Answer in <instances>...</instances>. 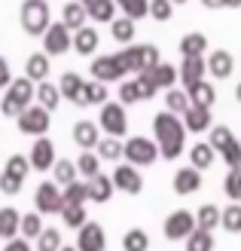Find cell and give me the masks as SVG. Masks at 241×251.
<instances>
[{
	"label": "cell",
	"mask_w": 241,
	"mask_h": 251,
	"mask_svg": "<svg viewBox=\"0 0 241 251\" xmlns=\"http://www.w3.org/2000/svg\"><path fill=\"white\" fill-rule=\"evenodd\" d=\"M153 141L159 144L162 159H177L186 150V126L183 117L171 114V110H162L153 120Z\"/></svg>",
	"instance_id": "cell-1"
},
{
	"label": "cell",
	"mask_w": 241,
	"mask_h": 251,
	"mask_svg": "<svg viewBox=\"0 0 241 251\" xmlns=\"http://www.w3.org/2000/svg\"><path fill=\"white\" fill-rule=\"evenodd\" d=\"M34 98H37V86H34V80H28V77L12 80L9 89H6V95H3V101H0V114L19 120L24 110L31 107Z\"/></svg>",
	"instance_id": "cell-2"
},
{
	"label": "cell",
	"mask_w": 241,
	"mask_h": 251,
	"mask_svg": "<svg viewBox=\"0 0 241 251\" xmlns=\"http://www.w3.org/2000/svg\"><path fill=\"white\" fill-rule=\"evenodd\" d=\"M122 65L129 74H144V71H153L159 65V46L153 43H131V46H125L122 49Z\"/></svg>",
	"instance_id": "cell-3"
},
{
	"label": "cell",
	"mask_w": 241,
	"mask_h": 251,
	"mask_svg": "<svg viewBox=\"0 0 241 251\" xmlns=\"http://www.w3.org/2000/svg\"><path fill=\"white\" fill-rule=\"evenodd\" d=\"M159 156H162V153H159V144L153 141V138L134 135V138H129V141H125V153H122V159L131 162V166H137V169L153 166Z\"/></svg>",
	"instance_id": "cell-4"
},
{
	"label": "cell",
	"mask_w": 241,
	"mask_h": 251,
	"mask_svg": "<svg viewBox=\"0 0 241 251\" xmlns=\"http://www.w3.org/2000/svg\"><path fill=\"white\" fill-rule=\"evenodd\" d=\"M49 3L46 0H24L22 3V28L31 37H43L49 28Z\"/></svg>",
	"instance_id": "cell-5"
},
{
	"label": "cell",
	"mask_w": 241,
	"mask_h": 251,
	"mask_svg": "<svg viewBox=\"0 0 241 251\" xmlns=\"http://www.w3.org/2000/svg\"><path fill=\"white\" fill-rule=\"evenodd\" d=\"M162 233H165L168 242H186L189 236L196 233V215L186 211V208L171 211V215L165 218V224H162Z\"/></svg>",
	"instance_id": "cell-6"
},
{
	"label": "cell",
	"mask_w": 241,
	"mask_h": 251,
	"mask_svg": "<svg viewBox=\"0 0 241 251\" xmlns=\"http://www.w3.org/2000/svg\"><path fill=\"white\" fill-rule=\"evenodd\" d=\"M34 211H40V215H61V208H65V193H61V187L55 181H43L40 187L34 190Z\"/></svg>",
	"instance_id": "cell-7"
},
{
	"label": "cell",
	"mask_w": 241,
	"mask_h": 251,
	"mask_svg": "<svg viewBox=\"0 0 241 251\" xmlns=\"http://www.w3.org/2000/svg\"><path fill=\"white\" fill-rule=\"evenodd\" d=\"M98 123H101V129H104L110 138H122L125 132H129L125 104H119V101H107L104 107H101V114H98Z\"/></svg>",
	"instance_id": "cell-8"
},
{
	"label": "cell",
	"mask_w": 241,
	"mask_h": 251,
	"mask_svg": "<svg viewBox=\"0 0 241 251\" xmlns=\"http://www.w3.org/2000/svg\"><path fill=\"white\" fill-rule=\"evenodd\" d=\"M88 71H92V77L98 83H116V80H122L125 74H129L125 65H122V55L119 52L116 55H98V58H92Z\"/></svg>",
	"instance_id": "cell-9"
},
{
	"label": "cell",
	"mask_w": 241,
	"mask_h": 251,
	"mask_svg": "<svg viewBox=\"0 0 241 251\" xmlns=\"http://www.w3.org/2000/svg\"><path fill=\"white\" fill-rule=\"evenodd\" d=\"M73 46V34L65 22H52L43 34V52L46 55H65L67 49Z\"/></svg>",
	"instance_id": "cell-10"
},
{
	"label": "cell",
	"mask_w": 241,
	"mask_h": 251,
	"mask_svg": "<svg viewBox=\"0 0 241 251\" xmlns=\"http://www.w3.org/2000/svg\"><path fill=\"white\" fill-rule=\"evenodd\" d=\"M19 123V132L22 135H34V138H43L49 132V110L40 104H31L24 114L16 120Z\"/></svg>",
	"instance_id": "cell-11"
},
{
	"label": "cell",
	"mask_w": 241,
	"mask_h": 251,
	"mask_svg": "<svg viewBox=\"0 0 241 251\" xmlns=\"http://www.w3.org/2000/svg\"><path fill=\"white\" fill-rule=\"evenodd\" d=\"M110 178H113V184H116V190L129 193V196H137V193L144 190L141 169H137V166H131V162H122V166H116Z\"/></svg>",
	"instance_id": "cell-12"
},
{
	"label": "cell",
	"mask_w": 241,
	"mask_h": 251,
	"mask_svg": "<svg viewBox=\"0 0 241 251\" xmlns=\"http://www.w3.org/2000/svg\"><path fill=\"white\" fill-rule=\"evenodd\" d=\"M77 251H107V233L98 221H88L77 230Z\"/></svg>",
	"instance_id": "cell-13"
},
{
	"label": "cell",
	"mask_w": 241,
	"mask_h": 251,
	"mask_svg": "<svg viewBox=\"0 0 241 251\" xmlns=\"http://www.w3.org/2000/svg\"><path fill=\"white\" fill-rule=\"evenodd\" d=\"M58 89H61V98L70 104H77V107H86V80L80 77V74H61V80H58Z\"/></svg>",
	"instance_id": "cell-14"
},
{
	"label": "cell",
	"mask_w": 241,
	"mask_h": 251,
	"mask_svg": "<svg viewBox=\"0 0 241 251\" xmlns=\"http://www.w3.org/2000/svg\"><path fill=\"white\" fill-rule=\"evenodd\" d=\"M31 169H37V172H49V169H52L55 166V144H52V138H37V141H34V147H31Z\"/></svg>",
	"instance_id": "cell-15"
},
{
	"label": "cell",
	"mask_w": 241,
	"mask_h": 251,
	"mask_svg": "<svg viewBox=\"0 0 241 251\" xmlns=\"http://www.w3.org/2000/svg\"><path fill=\"white\" fill-rule=\"evenodd\" d=\"M171 184H174V193L177 196H189V193L201 190V172L193 169V166H183V169H177Z\"/></svg>",
	"instance_id": "cell-16"
},
{
	"label": "cell",
	"mask_w": 241,
	"mask_h": 251,
	"mask_svg": "<svg viewBox=\"0 0 241 251\" xmlns=\"http://www.w3.org/2000/svg\"><path fill=\"white\" fill-rule=\"evenodd\" d=\"M232 71H235V58H232V52H226V49H214V52L208 55V74H211L214 80L232 77Z\"/></svg>",
	"instance_id": "cell-17"
},
{
	"label": "cell",
	"mask_w": 241,
	"mask_h": 251,
	"mask_svg": "<svg viewBox=\"0 0 241 251\" xmlns=\"http://www.w3.org/2000/svg\"><path fill=\"white\" fill-rule=\"evenodd\" d=\"M88 184V202H98V205H104V202H110V196H113V190H116V184H113V178L110 175H95L92 181H86Z\"/></svg>",
	"instance_id": "cell-18"
},
{
	"label": "cell",
	"mask_w": 241,
	"mask_h": 251,
	"mask_svg": "<svg viewBox=\"0 0 241 251\" xmlns=\"http://www.w3.org/2000/svg\"><path fill=\"white\" fill-rule=\"evenodd\" d=\"M205 74H208V58L205 55L183 58V65H180V83H183V89H186V86H193V83H198V80H205Z\"/></svg>",
	"instance_id": "cell-19"
},
{
	"label": "cell",
	"mask_w": 241,
	"mask_h": 251,
	"mask_svg": "<svg viewBox=\"0 0 241 251\" xmlns=\"http://www.w3.org/2000/svg\"><path fill=\"white\" fill-rule=\"evenodd\" d=\"M183 126H186V132H211L214 129V120H211V110L208 107H189L186 114H183Z\"/></svg>",
	"instance_id": "cell-20"
},
{
	"label": "cell",
	"mask_w": 241,
	"mask_h": 251,
	"mask_svg": "<svg viewBox=\"0 0 241 251\" xmlns=\"http://www.w3.org/2000/svg\"><path fill=\"white\" fill-rule=\"evenodd\" d=\"M186 95H189V101H193L196 107H214V101H217V89L208 83V80H198L193 86H186Z\"/></svg>",
	"instance_id": "cell-21"
},
{
	"label": "cell",
	"mask_w": 241,
	"mask_h": 251,
	"mask_svg": "<svg viewBox=\"0 0 241 251\" xmlns=\"http://www.w3.org/2000/svg\"><path fill=\"white\" fill-rule=\"evenodd\" d=\"M22 236V215L16 208H0V239L9 242V239H19Z\"/></svg>",
	"instance_id": "cell-22"
},
{
	"label": "cell",
	"mask_w": 241,
	"mask_h": 251,
	"mask_svg": "<svg viewBox=\"0 0 241 251\" xmlns=\"http://www.w3.org/2000/svg\"><path fill=\"white\" fill-rule=\"evenodd\" d=\"M214 159H217V150H214L208 141H196L193 147H189V166L198 169V172H205L214 166Z\"/></svg>",
	"instance_id": "cell-23"
},
{
	"label": "cell",
	"mask_w": 241,
	"mask_h": 251,
	"mask_svg": "<svg viewBox=\"0 0 241 251\" xmlns=\"http://www.w3.org/2000/svg\"><path fill=\"white\" fill-rule=\"evenodd\" d=\"M98 126L92 123V120H80L77 126H73V144L77 147H83V150H92V147H98Z\"/></svg>",
	"instance_id": "cell-24"
},
{
	"label": "cell",
	"mask_w": 241,
	"mask_h": 251,
	"mask_svg": "<svg viewBox=\"0 0 241 251\" xmlns=\"http://www.w3.org/2000/svg\"><path fill=\"white\" fill-rule=\"evenodd\" d=\"M24 77L34 80V83L49 80V55L46 52H34V55L24 58Z\"/></svg>",
	"instance_id": "cell-25"
},
{
	"label": "cell",
	"mask_w": 241,
	"mask_h": 251,
	"mask_svg": "<svg viewBox=\"0 0 241 251\" xmlns=\"http://www.w3.org/2000/svg\"><path fill=\"white\" fill-rule=\"evenodd\" d=\"M205 52H208V37L205 34L193 31V34H186L183 40H180V55L183 58H198V55H205Z\"/></svg>",
	"instance_id": "cell-26"
},
{
	"label": "cell",
	"mask_w": 241,
	"mask_h": 251,
	"mask_svg": "<svg viewBox=\"0 0 241 251\" xmlns=\"http://www.w3.org/2000/svg\"><path fill=\"white\" fill-rule=\"evenodd\" d=\"M86 19H88V12H86V6L80 3V0H77V3L70 0V3H65V9H61V22H65L70 31L86 28Z\"/></svg>",
	"instance_id": "cell-27"
},
{
	"label": "cell",
	"mask_w": 241,
	"mask_h": 251,
	"mask_svg": "<svg viewBox=\"0 0 241 251\" xmlns=\"http://www.w3.org/2000/svg\"><path fill=\"white\" fill-rule=\"evenodd\" d=\"M37 104L46 107L49 114L61 104V89H58V83H37Z\"/></svg>",
	"instance_id": "cell-28"
},
{
	"label": "cell",
	"mask_w": 241,
	"mask_h": 251,
	"mask_svg": "<svg viewBox=\"0 0 241 251\" xmlns=\"http://www.w3.org/2000/svg\"><path fill=\"white\" fill-rule=\"evenodd\" d=\"M165 107H168L171 114L183 117L186 110L193 107V101H189V95H186V89H183V86H174V89H168V92H165Z\"/></svg>",
	"instance_id": "cell-29"
},
{
	"label": "cell",
	"mask_w": 241,
	"mask_h": 251,
	"mask_svg": "<svg viewBox=\"0 0 241 251\" xmlns=\"http://www.w3.org/2000/svg\"><path fill=\"white\" fill-rule=\"evenodd\" d=\"M73 49H77L80 55H92L95 49H98V31L95 28H80V31H73Z\"/></svg>",
	"instance_id": "cell-30"
},
{
	"label": "cell",
	"mask_w": 241,
	"mask_h": 251,
	"mask_svg": "<svg viewBox=\"0 0 241 251\" xmlns=\"http://www.w3.org/2000/svg\"><path fill=\"white\" fill-rule=\"evenodd\" d=\"M110 34H113V40H116V43L131 46V43H134V22H131L129 16L113 19V22H110Z\"/></svg>",
	"instance_id": "cell-31"
},
{
	"label": "cell",
	"mask_w": 241,
	"mask_h": 251,
	"mask_svg": "<svg viewBox=\"0 0 241 251\" xmlns=\"http://www.w3.org/2000/svg\"><path fill=\"white\" fill-rule=\"evenodd\" d=\"M77 175H80V169H77V162H73V159H58L55 166H52V181L58 187L73 184V181H77Z\"/></svg>",
	"instance_id": "cell-32"
},
{
	"label": "cell",
	"mask_w": 241,
	"mask_h": 251,
	"mask_svg": "<svg viewBox=\"0 0 241 251\" xmlns=\"http://www.w3.org/2000/svg\"><path fill=\"white\" fill-rule=\"evenodd\" d=\"M86 12L95 22H113L116 19V0H92V3H86Z\"/></svg>",
	"instance_id": "cell-33"
},
{
	"label": "cell",
	"mask_w": 241,
	"mask_h": 251,
	"mask_svg": "<svg viewBox=\"0 0 241 251\" xmlns=\"http://www.w3.org/2000/svg\"><path fill=\"white\" fill-rule=\"evenodd\" d=\"M220 218H223V211H220L217 205H211V202H208V205H201V208L196 211V227L211 233V230H217V227H220Z\"/></svg>",
	"instance_id": "cell-34"
},
{
	"label": "cell",
	"mask_w": 241,
	"mask_h": 251,
	"mask_svg": "<svg viewBox=\"0 0 241 251\" xmlns=\"http://www.w3.org/2000/svg\"><path fill=\"white\" fill-rule=\"evenodd\" d=\"M43 230H46V224H43L40 211H28V215H22V236L28 242H37V236H40Z\"/></svg>",
	"instance_id": "cell-35"
},
{
	"label": "cell",
	"mask_w": 241,
	"mask_h": 251,
	"mask_svg": "<svg viewBox=\"0 0 241 251\" xmlns=\"http://www.w3.org/2000/svg\"><path fill=\"white\" fill-rule=\"evenodd\" d=\"M77 169L86 181H92L95 175H101V156L95 153V150H83V153L77 156Z\"/></svg>",
	"instance_id": "cell-36"
},
{
	"label": "cell",
	"mask_w": 241,
	"mask_h": 251,
	"mask_svg": "<svg viewBox=\"0 0 241 251\" xmlns=\"http://www.w3.org/2000/svg\"><path fill=\"white\" fill-rule=\"evenodd\" d=\"M122 153H125V141H119V138H101L98 141V156L101 159H107V162H116V159H122Z\"/></svg>",
	"instance_id": "cell-37"
},
{
	"label": "cell",
	"mask_w": 241,
	"mask_h": 251,
	"mask_svg": "<svg viewBox=\"0 0 241 251\" xmlns=\"http://www.w3.org/2000/svg\"><path fill=\"white\" fill-rule=\"evenodd\" d=\"M150 74H153V80L159 83V89H165V92L174 89V83L180 80V71L171 68V65H165V61H159V65H156L153 71H150Z\"/></svg>",
	"instance_id": "cell-38"
},
{
	"label": "cell",
	"mask_w": 241,
	"mask_h": 251,
	"mask_svg": "<svg viewBox=\"0 0 241 251\" xmlns=\"http://www.w3.org/2000/svg\"><path fill=\"white\" fill-rule=\"evenodd\" d=\"M61 224H65L67 230H83L88 224L86 205H65V208H61Z\"/></svg>",
	"instance_id": "cell-39"
},
{
	"label": "cell",
	"mask_w": 241,
	"mask_h": 251,
	"mask_svg": "<svg viewBox=\"0 0 241 251\" xmlns=\"http://www.w3.org/2000/svg\"><path fill=\"white\" fill-rule=\"evenodd\" d=\"M122 251H150V236L141 227H131L122 236Z\"/></svg>",
	"instance_id": "cell-40"
},
{
	"label": "cell",
	"mask_w": 241,
	"mask_h": 251,
	"mask_svg": "<svg viewBox=\"0 0 241 251\" xmlns=\"http://www.w3.org/2000/svg\"><path fill=\"white\" fill-rule=\"evenodd\" d=\"M61 248H65V242H61V230L55 227H46L34 242V251H61Z\"/></svg>",
	"instance_id": "cell-41"
},
{
	"label": "cell",
	"mask_w": 241,
	"mask_h": 251,
	"mask_svg": "<svg viewBox=\"0 0 241 251\" xmlns=\"http://www.w3.org/2000/svg\"><path fill=\"white\" fill-rule=\"evenodd\" d=\"M65 193V205H86L88 202V184L86 181H73L67 187H61Z\"/></svg>",
	"instance_id": "cell-42"
},
{
	"label": "cell",
	"mask_w": 241,
	"mask_h": 251,
	"mask_svg": "<svg viewBox=\"0 0 241 251\" xmlns=\"http://www.w3.org/2000/svg\"><path fill=\"white\" fill-rule=\"evenodd\" d=\"M3 172L12 175V178H19V181H24V178H28V172H31V159H28V156H22V153H12V156L6 159Z\"/></svg>",
	"instance_id": "cell-43"
},
{
	"label": "cell",
	"mask_w": 241,
	"mask_h": 251,
	"mask_svg": "<svg viewBox=\"0 0 241 251\" xmlns=\"http://www.w3.org/2000/svg\"><path fill=\"white\" fill-rule=\"evenodd\" d=\"M232 141H235V135H232L229 126H214V129L208 132V144H211L214 150H217V153H220L223 147H229Z\"/></svg>",
	"instance_id": "cell-44"
},
{
	"label": "cell",
	"mask_w": 241,
	"mask_h": 251,
	"mask_svg": "<svg viewBox=\"0 0 241 251\" xmlns=\"http://www.w3.org/2000/svg\"><path fill=\"white\" fill-rule=\"evenodd\" d=\"M220 227L226 233H241V205H226L223 208V218H220Z\"/></svg>",
	"instance_id": "cell-45"
},
{
	"label": "cell",
	"mask_w": 241,
	"mask_h": 251,
	"mask_svg": "<svg viewBox=\"0 0 241 251\" xmlns=\"http://www.w3.org/2000/svg\"><path fill=\"white\" fill-rule=\"evenodd\" d=\"M134 83H137V89H141V101H150V98H156V95H159V83L153 80V74H150V71L137 74Z\"/></svg>",
	"instance_id": "cell-46"
},
{
	"label": "cell",
	"mask_w": 241,
	"mask_h": 251,
	"mask_svg": "<svg viewBox=\"0 0 241 251\" xmlns=\"http://www.w3.org/2000/svg\"><path fill=\"white\" fill-rule=\"evenodd\" d=\"M186 251H214V236L208 230H198L196 227V233L186 239Z\"/></svg>",
	"instance_id": "cell-47"
},
{
	"label": "cell",
	"mask_w": 241,
	"mask_h": 251,
	"mask_svg": "<svg viewBox=\"0 0 241 251\" xmlns=\"http://www.w3.org/2000/svg\"><path fill=\"white\" fill-rule=\"evenodd\" d=\"M223 190L232 202H241V169H229V175L223 181Z\"/></svg>",
	"instance_id": "cell-48"
},
{
	"label": "cell",
	"mask_w": 241,
	"mask_h": 251,
	"mask_svg": "<svg viewBox=\"0 0 241 251\" xmlns=\"http://www.w3.org/2000/svg\"><path fill=\"white\" fill-rule=\"evenodd\" d=\"M88 104H101V107H104L107 104V86L104 83H86V107Z\"/></svg>",
	"instance_id": "cell-49"
},
{
	"label": "cell",
	"mask_w": 241,
	"mask_h": 251,
	"mask_svg": "<svg viewBox=\"0 0 241 251\" xmlns=\"http://www.w3.org/2000/svg\"><path fill=\"white\" fill-rule=\"evenodd\" d=\"M147 12H150V0H125V3H122V16H129L131 22L144 19Z\"/></svg>",
	"instance_id": "cell-50"
},
{
	"label": "cell",
	"mask_w": 241,
	"mask_h": 251,
	"mask_svg": "<svg viewBox=\"0 0 241 251\" xmlns=\"http://www.w3.org/2000/svg\"><path fill=\"white\" fill-rule=\"evenodd\" d=\"M134 101H141V89H137V83L134 80L119 83V104H134Z\"/></svg>",
	"instance_id": "cell-51"
},
{
	"label": "cell",
	"mask_w": 241,
	"mask_h": 251,
	"mask_svg": "<svg viewBox=\"0 0 241 251\" xmlns=\"http://www.w3.org/2000/svg\"><path fill=\"white\" fill-rule=\"evenodd\" d=\"M220 159H223L229 169H241V141H232L229 147H223V150H220Z\"/></svg>",
	"instance_id": "cell-52"
},
{
	"label": "cell",
	"mask_w": 241,
	"mask_h": 251,
	"mask_svg": "<svg viewBox=\"0 0 241 251\" xmlns=\"http://www.w3.org/2000/svg\"><path fill=\"white\" fill-rule=\"evenodd\" d=\"M171 6H174L171 0H150V16L159 19V22H168V19L174 16V9H171Z\"/></svg>",
	"instance_id": "cell-53"
},
{
	"label": "cell",
	"mask_w": 241,
	"mask_h": 251,
	"mask_svg": "<svg viewBox=\"0 0 241 251\" xmlns=\"http://www.w3.org/2000/svg\"><path fill=\"white\" fill-rule=\"evenodd\" d=\"M22 184H24V181L12 178V175H6V172H0V193H3V196H16V193H22Z\"/></svg>",
	"instance_id": "cell-54"
},
{
	"label": "cell",
	"mask_w": 241,
	"mask_h": 251,
	"mask_svg": "<svg viewBox=\"0 0 241 251\" xmlns=\"http://www.w3.org/2000/svg\"><path fill=\"white\" fill-rule=\"evenodd\" d=\"M3 251H34V245L24 239V236H19V239H9V242L3 245Z\"/></svg>",
	"instance_id": "cell-55"
},
{
	"label": "cell",
	"mask_w": 241,
	"mask_h": 251,
	"mask_svg": "<svg viewBox=\"0 0 241 251\" xmlns=\"http://www.w3.org/2000/svg\"><path fill=\"white\" fill-rule=\"evenodd\" d=\"M9 83H12V71H9V61L0 55V89H9Z\"/></svg>",
	"instance_id": "cell-56"
},
{
	"label": "cell",
	"mask_w": 241,
	"mask_h": 251,
	"mask_svg": "<svg viewBox=\"0 0 241 251\" xmlns=\"http://www.w3.org/2000/svg\"><path fill=\"white\" fill-rule=\"evenodd\" d=\"M201 3H205L208 9H220V6H223V0H201Z\"/></svg>",
	"instance_id": "cell-57"
},
{
	"label": "cell",
	"mask_w": 241,
	"mask_h": 251,
	"mask_svg": "<svg viewBox=\"0 0 241 251\" xmlns=\"http://www.w3.org/2000/svg\"><path fill=\"white\" fill-rule=\"evenodd\" d=\"M223 6H241V0H223Z\"/></svg>",
	"instance_id": "cell-58"
},
{
	"label": "cell",
	"mask_w": 241,
	"mask_h": 251,
	"mask_svg": "<svg viewBox=\"0 0 241 251\" xmlns=\"http://www.w3.org/2000/svg\"><path fill=\"white\" fill-rule=\"evenodd\" d=\"M235 98L241 101V83H235Z\"/></svg>",
	"instance_id": "cell-59"
},
{
	"label": "cell",
	"mask_w": 241,
	"mask_h": 251,
	"mask_svg": "<svg viewBox=\"0 0 241 251\" xmlns=\"http://www.w3.org/2000/svg\"><path fill=\"white\" fill-rule=\"evenodd\" d=\"M61 251H77V248H73V245H65V248H61Z\"/></svg>",
	"instance_id": "cell-60"
},
{
	"label": "cell",
	"mask_w": 241,
	"mask_h": 251,
	"mask_svg": "<svg viewBox=\"0 0 241 251\" xmlns=\"http://www.w3.org/2000/svg\"><path fill=\"white\" fill-rule=\"evenodd\" d=\"M171 3H186V0H171Z\"/></svg>",
	"instance_id": "cell-61"
},
{
	"label": "cell",
	"mask_w": 241,
	"mask_h": 251,
	"mask_svg": "<svg viewBox=\"0 0 241 251\" xmlns=\"http://www.w3.org/2000/svg\"><path fill=\"white\" fill-rule=\"evenodd\" d=\"M80 3H83V6H86V3H92V0H80Z\"/></svg>",
	"instance_id": "cell-62"
},
{
	"label": "cell",
	"mask_w": 241,
	"mask_h": 251,
	"mask_svg": "<svg viewBox=\"0 0 241 251\" xmlns=\"http://www.w3.org/2000/svg\"><path fill=\"white\" fill-rule=\"evenodd\" d=\"M116 3H119V6H122V3H125V0H116Z\"/></svg>",
	"instance_id": "cell-63"
}]
</instances>
